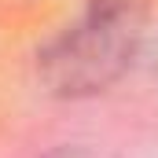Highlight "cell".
I'll use <instances>...</instances> for the list:
<instances>
[{"instance_id":"6da1fadb","label":"cell","mask_w":158,"mask_h":158,"mask_svg":"<svg viewBox=\"0 0 158 158\" xmlns=\"http://www.w3.org/2000/svg\"><path fill=\"white\" fill-rule=\"evenodd\" d=\"M143 44L140 0H88L77 22H70L40 52L37 70L55 96H96L132 66Z\"/></svg>"}]
</instances>
